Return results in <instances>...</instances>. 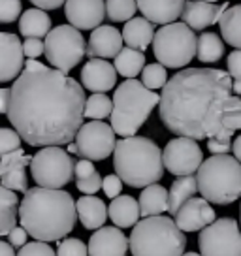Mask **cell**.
Segmentation results:
<instances>
[{"instance_id": "1", "label": "cell", "mask_w": 241, "mask_h": 256, "mask_svg": "<svg viewBox=\"0 0 241 256\" xmlns=\"http://www.w3.org/2000/svg\"><path fill=\"white\" fill-rule=\"evenodd\" d=\"M85 90L56 68L24 70L12 85L8 120L32 147H62L78 138L85 119Z\"/></svg>"}, {"instance_id": "2", "label": "cell", "mask_w": 241, "mask_h": 256, "mask_svg": "<svg viewBox=\"0 0 241 256\" xmlns=\"http://www.w3.org/2000/svg\"><path fill=\"white\" fill-rule=\"evenodd\" d=\"M234 92L232 76L218 68H185L160 94V120L172 134L211 140L224 130V108Z\"/></svg>"}, {"instance_id": "3", "label": "cell", "mask_w": 241, "mask_h": 256, "mask_svg": "<svg viewBox=\"0 0 241 256\" xmlns=\"http://www.w3.org/2000/svg\"><path fill=\"white\" fill-rule=\"evenodd\" d=\"M78 206L66 190L34 186L24 192L19 206V222L36 241H58L74 230Z\"/></svg>"}, {"instance_id": "4", "label": "cell", "mask_w": 241, "mask_h": 256, "mask_svg": "<svg viewBox=\"0 0 241 256\" xmlns=\"http://www.w3.org/2000/svg\"><path fill=\"white\" fill-rule=\"evenodd\" d=\"M115 174L132 188H147L164 176V151L144 136L122 138L113 152Z\"/></svg>"}, {"instance_id": "5", "label": "cell", "mask_w": 241, "mask_h": 256, "mask_svg": "<svg viewBox=\"0 0 241 256\" xmlns=\"http://www.w3.org/2000/svg\"><path fill=\"white\" fill-rule=\"evenodd\" d=\"M156 106H160V96L147 88L138 80L122 81L113 94L112 126L120 138H132L144 126Z\"/></svg>"}, {"instance_id": "6", "label": "cell", "mask_w": 241, "mask_h": 256, "mask_svg": "<svg viewBox=\"0 0 241 256\" xmlns=\"http://www.w3.org/2000/svg\"><path fill=\"white\" fill-rule=\"evenodd\" d=\"M132 256H183L186 247L185 232L170 216H147L132 228Z\"/></svg>"}, {"instance_id": "7", "label": "cell", "mask_w": 241, "mask_h": 256, "mask_svg": "<svg viewBox=\"0 0 241 256\" xmlns=\"http://www.w3.org/2000/svg\"><path fill=\"white\" fill-rule=\"evenodd\" d=\"M198 188L209 204L230 206L241 198V162L230 154H213L204 160L198 174Z\"/></svg>"}, {"instance_id": "8", "label": "cell", "mask_w": 241, "mask_h": 256, "mask_svg": "<svg viewBox=\"0 0 241 256\" xmlns=\"http://www.w3.org/2000/svg\"><path fill=\"white\" fill-rule=\"evenodd\" d=\"M153 51L162 66L183 68L196 56L198 38L186 23L164 24L154 34Z\"/></svg>"}, {"instance_id": "9", "label": "cell", "mask_w": 241, "mask_h": 256, "mask_svg": "<svg viewBox=\"0 0 241 256\" xmlns=\"http://www.w3.org/2000/svg\"><path fill=\"white\" fill-rule=\"evenodd\" d=\"M87 46L83 34L76 26L58 24L46 38V58L53 68L68 74L87 55Z\"/></svg>"}, {"instance_id": "10", "label": "cell", "mask_w": 241, "mask_h": 256, "mask_svg": "<svg viewBox=\"0 0 241 256\" xmlns=\"http://www.w3.org/2000/svg\"><path fill=\"white\" fill-rule=\"evenodd\" d=\"M30 174L38 186L60 190L76 176V162L62 147H44L32 156Z\"/></svg>"}, {"instance_id": "11", "label": "cell", "mask_w": 241, "mask_h": 256, "mask_svg": "<svg viewBox=\"0 0 241 256\" xmlns=\"http://www.w3.org/2000/svg\"><path fill=\"white\" fill-rule=\"evenodd\" d=\"M202 256H241V228L236 218H217L198 238Z\"/></svg>"}, {"instance_id": "12", "label": "cell", "mask_w": 241, "mask_h": 256, "mask_svg": "<svg viewBox=\"0 0 241 256\" xmlns=\"http://www.w3.org/2000/svg\"><path fill=\"white\" fill-rule=\"evenodd\" d=\"M78 154L85 160H106L112 152H115V130L102 120H88L85 122L76 138Z\"/></svg>"}, {"instance_id": "13", "label": "cell", "mask_w": 241, "mask_h": 256, "mask_svg": "<svg viewBox=\"0 0 241 256\" xmlns=\"http://www.w3.org/2000/svg\"><path fill=\"white\" fill-rule=\"evenodd\" d=\"M204 164V152L196 140L190 138H174L164 147V166L170 174L177 177H186L198 174Z\"/></svg>"}, {"instance_id": "14", "label": "cell", "mask_w": 241, "mask_h": 256, "mask_svg": "<svg viewBox=\"0 0 241 256\" xmlns=\"http://www.w3.org/2000/svg\"><path fill=\"white\" fill-rule=\"evenodd\" d=\"M68 23L78 30H96L102 26L106 14L104 0H68L64 6Z\"/></svg>"}, {"instance_id": "15", "label": "cell", "mask_w": 241, "mask_h": 256, "mask_svg": "<svg viewBox=\"0 0 241 256\" xmlns=\"http://www.w3.org/2000/svg\"><path fill=\"white\" fill-rule=\"evenodd\" d=\"M24 72V49L12 32H0V81H16Z\"/></svg>"}, {"instance_id": "16", "label": "cell", "mask_w": 241, "mask_h": 256, "mask_svg": "<svg viewBox=\"0 0 241 256\" xmlns=\"http://www.w3.org/2000/svg\"><path fill=\"white\" fill-rule=\"evenodd\" d=\"M32 164V158L24 154L23 149L2 154L0 158V177H2V186L14 192H28V177L24 168Z\"/></svg>"}, {"instance_id": "17", "label": "cell", "mask_w": 241, "mask_h": 256, "mask_svg": "<svg viewBox=\"0 0 241 256\" xmlns=\"http://www.w3.org/2000/svg\"><path fill=\"white\" fill-rule=\"evenodd\" d=\"M130 240L117 226H106L90 236L88 256H126Z\"/></svg>"}, {"instance_id": "18", "label": "cell", "mask_w": 241, "mask_h": 256, "mask_svg": "<svg viewBox=\"0 0 241 256\" xmlns=\"http://www.w3.org/2000/svg\"><path fill=\"white\" fill-rule=\"evenodd\" d=\"M81 83L92 94H106L117 83V68L115 64H110L104 58H90L81 68Z\"/></svg>"}, {"instance_id": "19", "label": "cell", "mask_w": 241, "mask_h": 256, "mask_svg": "<svg viewBox=\"0 0 241 256\" xmlns=\"http://www.w3.org/2000/svg\"><path fill=\"white\" fill-rule=\"evenodd\" d=\"M176 222L183 232L204 230L215 222V209L206 198H190L177 211Z\"/></svg>"}, {"instance_id": "20", "label": "cell", "mask_w": 241, "mask_h": 256, "mask_svg": "<svg viewBox=\"0 0 241 256\" xmlns=\"http://www.w3.org/2000/svg\"><path fill=\"white\" fill-rule=\"evenodd\" d=\"M122 34H120L115 26L110 24H102L96 30L90 32L87 46V56L90 58H117L120 51H122Z\"/></svg>"}, {"instance_id": "21", "label": "cell", "mask_w": 241, "mask_h": 256, "mask_svg": "<svg viewBox=\"0 0 241 256\" xmlns=\"http://www.w3.org/2000/svg\"><path fill=\"white\" fill-rule=\"evenodd\" d=\"M230 10L228 2L222 4H209V2H196V0H188L183 10V23H186L192 30H204L211 24L220 21V17L224 16Z\"/></svg>"}, {"instance_id": "22", "label": "cell", "mask_w": 241, "mask_h": 256, "mask_svg": "<svg viewBox=\"0 0 241 256\" xmlns=\"http://www.w3.org/2000/svg\"><path fill=\"white\" fill-rule=\"evenodd\" d=\"M138 10L144 14L145 19L156 24H172L177 17L183 16L185 0H136Z\"/></svg>"}, {"instance_id": "23", "label": "cell", "mask_w": 241, "mask_h": 256, "mask_svg": "<svg viewBox=\"0 0 241 256\" xmlns=\"http://www.w3.org/2000/svg\"><path fill=\"white\" fill-rule=\"evenodd\" d=\"M78 206V215L83 224V228L87 230H100L104 228L106 218L110 216V208H106V204L102 198L96 196H83L76 202Z\"/></svg>"}, {"instance_id": "24", "label": "cell", "mask_w": 241, "mask_h": 256, "mask_svg": "<svg viewBox=\"0 0 241 256\" xmlns=\"http://www.w3.org/2000/svg\"><path fill=\"white\" fill-rule=\"evenodd\" d=\"M154 26L149 19L145 17H134L128 23H124L122 28V40L124 44L132 49L138 51H145L151 46V42H154Z\"/></svg>"}, {"instance_id": "25", "label": "cell", "mask_w": 241, "mask_h": 256, "mask_svg": "<svg viewBox=\"0 0 241 256\" xmlns=\"http://www.w3.org/2000/svg\"><path fill=\"white\" fill-rule=\"evenodd\" d=\"M142 216V209H140V202L134 196H126L120 194L119 198L112 200L110 204V218L117 228H132L138 224V218Z\"/></svg>"}, {"instance_id": "26", "label": "cell", "mask_w": 241, "mask_h": 256, "mask_svg": "<svg viewBox=\"0 0 241 256\" xmlns=\"http://www.w3.org/2000/svg\"><path fill=\"white\" fill-rule=\"evenodd\" d=\"M140 209L142 216H158L170 209V190H166L162 184L154 183L147 186L140 194Z\"/></svg>"}, {"instance_id": "27", "label": "cell", "mask_w": 241, "mask_h": 256, "mask_svg": "<svg viewBox=\"0 0 241 256\" xmlns=\"http://www.w3.org/2000/svg\"><path fill=\"white\" fill-rule=\"evenodd\" d=\"M51 28V17L40 8L26 10L19 19V32L24 38H48Z\"/></svg>"}, {"instance_id": "28", "label": "cell", "mask_w": 241, "mask_h": 256, "mask_svg": "<svg viewBox=\"0 0 241 256\" xmlns=\"http://www.w3.org/2000/svg\"><path fill=\"white\" fill-rule=\"evenodd\" d=\"M196 192H200L198 188V179L194 176L179 177L174 181L172 188H170V209L168 213L176 216L177 211L185 206L186 202L196 196Z\"/></svg>"}, {"instance_id": "29", "label": "cell", "mask_w": 241, "mask_h": 256, "mask_svg": "<svg viewBox=\"0 0 241 256\" xmlns=\"http://www.w3.org/2000/svg\"><path fill=\"white\" fill-rule=\"evenodd\" d=\"M222 40L236 49H241V4L230 6V10L218 21Z\"/></svg>"}, {"instance_id": "30", "label": "cell", "mask_w": 241, "mask_h": 256, "mask_svg": "<svg viewBox=\"0 0 241 256\" xmlns=\"http://www.w3.org/2000/svg\"><path fill=\"white\" fill-rule=\"evenodd\" d=\"M115 68L117 74H120L126 80H136L140 72H144L145 68V55L144 51H138L132 48H122L117 58H115Z\"/></svg>"}, {"instance_id": "31", "label": "cell", "mask_w": 241, "mask_h": 256, "mask_svg": "<svg viewBox=\"0 0 241 256\" xmlns=\"http://www.w3.org/2000/svg\"><path fill=\"white\" fill-rule=\"evenodd\" d=\"M224 55V42L218 38L215 32H204L198 36V51H196V58L200 62H217Z\"/></svg>"}, {"instance_id": "32", "label": "cell", "mask_w": 241, "mask_h": 256, "mask_svg": "<svg viewBox=\"0 0 241 256\" xmlns=\"http://www.w3.org/2000/svg\"><path fill=\"white\" fill-rule=\"evenodd\" d=\"M0 236H10V232L16 228L19 208H17V196L14 190L4 188L0 190Z\"/></svg>"}, {"instance_id": "33", "label": "cell", "mask_w": 241, "mask_h": 256, "mask_svg": "<svg viewBox=\"0 0 241 256\" xmlns=\"http://www.w3.org/2000/svg\"><path fill=\"white\" fill-rule=\"evenodd\" d=\"M113 113V100L110 96L96 92L87 98L85 104V117L90 120H102L106 117H112Z\"/></svg>"}, {"instance_id": "34", "label": "cell", "mask_w": 241, "mask_h": 256, "mask_svg": "<svg viewBox=\"0 0 241 256\" xmlns=\"http://www.w3.org/2000/svg\"><path fill=\"white\" fill-rule=\"evenodd\" d=\"M136 0H106V14L113 23H128L136 16Z\"/></svg>"}, {"instance_id": "35", "label": "cell", "mask_w": 241, "mask_h": 256, "mask_svg": "<svg viewBox=\"0 0 241 256\" xmlns=\"http://www.w3.org/2000/svg\"><path fill=\"white\" fill-rule=\"evenodd\" d=\"M168 72H166V66H162L160 62L147 64L142 72V83L151 90L156 88H164L168 83Z\"/></svg>"}, {"instance_id": "36", "label": "cell", "mask_w": 241, "mask_h": 256, "mask_svg": "<svg viewBox=\"0 0 241 256\" xmlns=\"http://www.w3.org/2000/svg\"><path fill=\"white\" fill-rule=\"evenodd\" d=\"M222 124L228 130H241V98L238 94H232L228 98L224 108V119H222Z\"/></svg>"}, {"instance_id": "37", "label": "cell", "mask_w": 241, "mask_h": 256, "mask_svg": "<svg viewBox=\"0 0 241 256\" xmlns=\"http://www.w3.org/2000/svg\"><path fill=\"white\" fill-rule=\"evenodd\" d=\"M56 256H88V245L78 238H66L58 243Z\"/></svg>"}, {"instance_id": "38", "label": "cell", "mask_w": 241, "mask_h": 256, "mask_svg": "<svg viewBox=\"0 0 241 256\" xmlns=\"http://www.w3.org/2000/svg\"><path fill=\"white\" fill-rule=\"evenodd\" d=\"M21 140L19 132L14 128H2L0 130V154H10V152L21 149Z\"/></svg>"}, {"instance_id": "39", "label": "cell", "mask_w": 241, "mask_h": 256, "mask_svg": "<svg viewBox=\"0 0 241 256\" xmlns=\"http://www.w3.org/2000/svg\"><path fill=\"white\" fill-rule=\"evenodd\" d=\"M232 136H234L232 130L224 128L220 134L208 140V149L213 152V154H228V151L232 149V145H234V144H230Z\"/></svg>"}, {"instance_id": "40", "label": "cell", "mask_w": 241, "mask_h": 256, "mask_svg": "<svg viewBox=\"0 0 241 256\" xmlns=\"http://www.w3.org/2000/svg\"><path fill=\"white\" fill-rule=\"evenodd\" d=\"M21 0H0V23H16L21 16Z\"/></svg>"}, {"instance_id": "41", "label": "cell", "mask_w": 241, "mask_h": 256, "mask_svg": "<svg viewBox=\"0 0 241 256\" xmlns=\"http://www.w3.org/2000/svg\"><path fill=\"white\" fill-rule=\"evenodd\" d=\"M17 256H56V252L49 247L44 241H34V243H26L21 250L17 252Z\"/></svg>"}, {"instance_id": "42", "label": "cell", "mask_w": 241, "mask_h": 256, "mask_svg": "<svg viewBox=\"0 0 241 256\" xmlns=\"http://www.w3.org/2000/svg\"><path fill=\"white\" fill-rule=\"evenodd\" d=\"M78 184V188H80L85 196H94L100 188H102V184H104V179L100 177V174H94V176L87 177V179H80V181H76Z\"/></svg>"}, {"instance_id": "43", "label": "cell", "mask_w": 241, "mask_h": 256, "mask_svg": "<svg viewBox=\"0 0 241 256\" xmlns=\"http://www.w3.org/2000/svg\"><path fill=\"white\" fill-rule=\"evenodd\" d=\"M102 190L106 192V196L108 198H119L120 196V190H122V179H120L117 174H113V176H106L104 177V184H102Z\"/></svg>"}, {"instance_id": "44", "label": "cell", "mask_w": 241, "mask_h": 256, "mask_svg": "<svg viewBox=\"0 0 241 256\" xmlns=\"http://www.w3.org/2000/svg\"><path fill=\"white\" fill-rule=\"evenodd\" d=\"M24 56L28 58H38L40 55H46V42L38 38H26L23 44Z\"/></svg>"}, {"instance_id": "45", "label": "cell", "mask_w": 241, "mask_h": 256, "mask_svg": "<svg viewBox=\"0 0 241 256\" xmlns=\"http://www.w3.org/2000/svg\"><path fill=\"white\" fill-rule=\"evenodd\" d=\"M226 66H228V74L232 76V80L241 83V49H236L228 55Z\"/></svg>"}, {"instance_id": "46", "label": "cell", "mask_w": 241, "mask_h": 256, "mask_svg": "<svg viewBox=\"0 0 241 256\" xmlns=\"http://www.w3.org/2000/svg\"><path fill=\"white\" fill-rule=\"evenodd\" d=\"M96 174V168L92 166V162L90 160H85L81 158L76 162V181H80V179H87V177L94 176Z\"/></svg>"}, {"instance_id": "47", "label": "cell", "mask_w": 241, "mask_h": 256, "mask_svg": "<svg viewBox=\"0 0 241 256\" xmlns=\"http://www.w3.org/2000/svg\"><path fill=\"white\" fill-rule=\"evenodd\" d=\"M30 234L24 230L23 226H16L8 236V241L14 245V247H24L26 245V240H28Z\"/></svg>"}, {"instance_id": "48", "label": "cell", "mask_w": 241, "mask_h": 256, "mask_svg": "<svg viewBox=\"0 0 241 256\" xmlns=\"http://www.w3.org/2000/svg\"><path fill=\"white\" fill-rule=\"evenodd\" d=\"M36 8H40V10H56V8H60V6H66V2L68 0H30Z\"/></svg>"}, {"instance_id": "49", "label": "cell", "mask_w": 241, "mask_h": 256, "mask_svg": "<svg viewBox=\"0 0 241 256\" xmlns=\"http://www.w3.org/2000/svg\"><path fill=\"white\" fill-rule=\"evenodd\" d=\"M10 100H12V88H0V112L8 113Z\"/></svg>"}, {"instance_id": "50", "label": "cell", "mask_w": 241, "mask_h": 256, "mask_svg": "<svg viewBox=\"0 0 241 256\" xmlns=\"http://www.w3.org/2000/svg\"><path fill=\"white\" fill-rule=\"evenodd\" d=\"M44 68H48V66L38 62L36 58H28V60L24 62V70H26V72H40V70H44Z\"/></svg>"}, {"instance_id": "51", "label": "cell", "mask_w": 241, "mask_h": 256, "mask_svg": "<svg viewBox=\"0 0 241 256\" xmlns=\"http://www.w3.org/2000/svg\"><path fill=\"white\" fill-rule=\"evenodd\" d=\"M0 252H2V256H16L14 245L10 241H0Z\"/></svg>"}, {"instance_id": "52", "label": "cell", "mask_w": 241, "mask_h": 256, "mask_svg": "<svg viewBox=\"0 0 241 256\" xmlns=\"http://www.w3.org/2000/svg\"><path fill=\"white\" fill-rule=\"evenodd\" d=\"M232 151H234V156L241 162V136L236 138V142H234V145H232Z\"/></svg>"}, {"instance_id": "53", "label": "cell", "mask_w": 241, "mask_h": 256, "mask_svg": "<svg viewBox=\"0 0 241 256\" xmlns=\"http://www.w3.org/2000/svg\"><path fill=\"white\" fill-rule=\"evenodd\" d=\"M68 152H76V154H78V145H76V144L68 145Z\"/></svg>"}, {"instance_id": "54", "label": "cell", "mask_w": 241, "mask_h": 256, "mask_svg": "<svg viewBox=\"0 0 241 256\" xmlns=\"http://www.w3.org/2000/svg\"><path fill=\"white\" fill-rule=\"evenodd\" d=\"M196 2H209V4H215L217 0H196Z\"/></svg>"}, {"instance_id": "55", "label": "cell", "mask_w": 241, "mask_h": 256, "mask_svg": "<svg viewBox=\"0 0 241 256\" xmlns=\"http://www.w3.org/2000/svg\"><path fill=\"white\" fill-rule=\"evenodd\" d=\"M183 256H202V254H196V252H185Z\"/></svg>"}, {"instance_id": "56", "label": "cell", "mask_w": 241, "mask_h": 256, "mask_svg": "<svg viewBox=\"0 0 241 256\" xmlns=\"http://www.w3.org/2000/svg\"><path fill=\"white\" fill-rule=\"evenodd\" d=\"M240 213H241V209H240Z\"/></svg>"}]
</instances>
